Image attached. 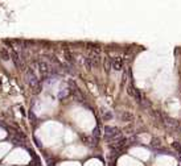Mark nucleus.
Wrapping results in <instances>:
<instances>
[{
	"instance_id": "1",
	"label": "nucleus",
	"mask_w": 181,
	"mask_h": 166,
	"mask_svg": "<svg viewBox=\"0 0 181 166\" xmlns=\"http://www.w3.org/2000/svg\"><path fill=\"white\" fill-rule=\"evenodd\" d=\"M32 67L37 70L38 77H40V82L46 81L49 75L57 74V67L52 66L46 61H34L33 65H32Z\"/></svg>"
},
{
	"instance_id": "2",
	"label": "nucleus",
	"mask_w": 181,
	"mask_h": 166,
	"mask_svg": "<svg viewBox=\"0 0 181 166\" xmlns=\"http://www.w3.org/2000/svg\"><path fill=\"white\" fill-rule=\"evenodd\" d=\"M24 75H25V81H27V83L29 85V87L33 88L34 94L40 92V88H41V86H40V77L36 74L34 69L32 67V66L31 67H27L24 70Z\"/></svg>"
},
{
	"instance_id": "3",
	"label": "nucleus",
	"mask_w": 181,
	"mask_h": 166,
	"mask_svg": "<svg viewBox=\"0 0 181 166\" xmlns=\"http://www.w3.org/2000/svg\"><path fill=\"white\" fill-rule=\"evenodd\" d=\"M122 137V132L119 128L116 127H111V125H106L105 127V140L109 142L115 141L116 139Z\"/></svg>"
},
{
	"instance_id": "4",
	"label": "nucleus",
	"mask_w": 181,
	"mask_h": 166,
	"mask_svg": "<svg viewBox=\"0 0 181 166\" xmlns=\"http://www.w3.org/2000/svg\"><path fill=\"white\" fill-rule=\"evenodd\" d=\"M9 51H11V57H12V62L15 63L17 69H24V62H23V58H21L20 53L15 49L13 46H9Z\"/></svg>"
},
{
	"instance_id": "5",
	"label": "nucleus",
	"mask_w": 181,
	"mask_h": 166,
	"mask_svg": "<svg viewBox=\"0 0 181 166\" xmlns=\"http://www.w3.org/2000/svg\"><path fill=\"white\" fill-rule=\"evenodd\" d=\"M165 127H167L169 131H178L180 129V124H178L177 120L169 117V116H165L164 115V123H163Z\"/></svg>"
},
{
	"instance_id": "6",
	"label": "nucleus",
	"mask_w": 181,
	"mask_h": 166,
	"mask_svg": "<svg viewBox=\"0 0 181 166\" xmlns=\"http://www.w3.org/2000/svg\"><path fill=\"white\" fill-rule=\"evenodd\" d=\"M123 66H124V62H123V59H122L120 57L113 58V69H114L115 71L123 70Z\"/></svg>"
},
{
	"instance_id": "7",
	"label": "nucleus",
	"mask_w": 181,
	"mask_h": 166,
	"mask_svg": "<svg viewBox=\"0 0 181 166\" xmlns=\"http://www.w3.org/2000/svg\"><path fill=\"white\" fill-rule=\"evenodd\" d=\"M0 59L1 61H12V57H11V51L7 47H0Z\"/></svg>"
},
{
	"instance_id": "8",
	"label": "nucleus",
	"mask_w": 181,
	"mask_h": 166,
	"mask_svg": "<svg viewBox=\"0 0 181 166\" xmlns=\"http://www.w3.org/2000/svg\"><path fill=\"white\" fill-rule=\"evenodd\" d=\"M133 113H131L130 111H123L122 113H120V120L124 123H131L133 121Z\"/></svg>"
},
{
	"instance_id": "9",
	"label": "nucleus",
	"mask_w": 181,
	"mask_h": 166,
	"mask_svg": "<svg viewBox=\"0 0 181 166\" xmlns=\"http://www.w3.org/2000/svg\"><path fill=\"white\" fill-rule=\"evenodd\" d=\"M64 55H65V59H66V62H68L69 65H74L75 59H74V55L72 54V51L66 49V50L64 51Z\"/></svg>"
},
{
	"instance_id": "10",
	"label": "nucleus",
	"mask_w": 181,
	"mask_h": 166,
	"mask_svg": "<svg viewBox=\"0 0 181 166\" xmlns=\"http://www.w3.org/2000/svg\"><path fill=\"white\" fill-rule=\"evenodd\" d=\"M149 145L152 146V149H157V148H161V140L159 137H152Z\"/></svg>"
},
{
	"instance_id": "11",
	"label": "nucleus",
	"mask_w": 181,
	"mask_h": 166,
	"mask_svg": "<svg viewBox=\"0 0 181 166\" xmlns=\"http://www.w3.org/2000/svg\"><path fill=\"white\" fill-rule=\"evenodd\" d=\"M103 66H105V70H106V73H109L110 69H113V58H110V57H106V58H105Z\"/></svg>"
},
{
	"instance_id": "12",
	"label": "nucleus",
	"mask_w": 181,
	"mask_h": 166,
	"mask_svg": "<svg viewBox=\"0 0 181 166\" xmlns=\"http://www.w3.org/2000/svg\"><path fill=\"white\" fill-rule=\"evenodd\" d=\"M102 119L105 120V121H109V120H111V119L114 117L113 113H111V111H107V109H102Z\"/></svg>"
},
{
	"instance_id": "13",
	"label": "nucleus",
	"mask_w": 181,
	"mask_h": 166,
	"mask_svg": "<svg viewBox=\"0 0 181 166\" xmlns=\"http://www.w3.org/2000/svg\"><path fill=\"white\" fill-rule=\"evenodd\" d=\"M90 58H91V61H93V66H94V67H98L99 63H101V57H99V54H94V53H93V54L90 55Z\"/></svg>"
},
{
	"instance_id": "14",
	"label": "nucleus",
	"mask_w": 181,
	"mask_h": 166,
	"mask_svg": "<svg viewBox=\"0 0 181 166\" xmlns=\"http://www.w3.org/2000/svg\"><path fill=\"white\" fill-rule=\"evenodd\" d=\"M69 94H70V90H69V87L68 88H61V90H60V92H58V99L68 98Z\"/></svg>"
},
{
	"instance_id": "15",
	"label": "nucleus",
	"mask_w": 181,
	"mask_h": 166,
	"mask_svg": "<svg viewBox=\"0 0 181 166\" xmlns=\"http://www.w3.org/2000/svg\"><path fill=\"white\" fill-rule=\"evenodd\" d=\"M83 63H85V67L87 69V70H91L94 66H93V61H91V58L90 57H86L83 58Z\"/></svg>"
},
{
	"instance_id": "16",
	"label": "nucleus",
	"mask_w": 181,
	"mask_h": 166,
	"mask_svg": "<svg viewBox=\"0 0 181 166\" xmlns=\"http://www.w3.org/2000/svg\"><path fill=\"white\" fill-rule=\"evenodd\" d=\"M127 94L130 95V96H132V98H135V94H136V88L133 87L132 83H130V85H128V87H127Z\"/></svg>"
},
{
	"instance_id": "17",
	"label": "nucleus",
	"mask_w": 181,
	"mask_h": 166,
	"mask_svg": "<svg viewBox=\"0 0 181 166\" xmlns=\"http://www.w3.org/2000/svg\"><path fill=\"white\" fill-rule=\"evenodd\" d=\"M93 137L95 140H98L101 137V129H99V127H95V128L93 129Z\"/></svg>"
},
{
	"instance_id": "18",
	"label": "nucleus",
	"mask_w": 181,
	"mask_h": 166,
	"mask_svg": "<svg viewBox=\"0 0 181 166\" xmlns=\"http://www.w3.org/2000/svg\"><path fill=\"white\" fill-rule=\"evenodd\" d=\"M172 146H173V149L177 150V153H180V154H181V145L178 144V142H173V144H172Z\"/></svg>"
},
{
	"instance_id": "19",
	"label": "nucleus",
	"mask_w": 181,
	"mask_h": 166,
	"mask_svg": "<svg viewBox=\"0 0 181 166\" xmlns=\"http://www.w3.org/2000/svg\"><path fill=\"white\" fill-rule=\"evenodd\" d=\"M140 105H141L143 108H148V107H149V102H148L147 99H143L141 103H140Z\"/></svg>"
},
{
	"instance_id": "20",
	"label": "nucleus",
	"mask_w": 181,
	"mask_h": 166,
	"mask_svg": "<svg viewBox=\"0 0 181 166\" xmlns=\"http://www.w3.org/2000/svg\"><path fill=\"white\" fill-rule=\"evenodd\" d=\"M34 142H36V145H37V146H42V144H41L40 141H38L37 139H34Z\"/></svg>"
}]
</instances>
